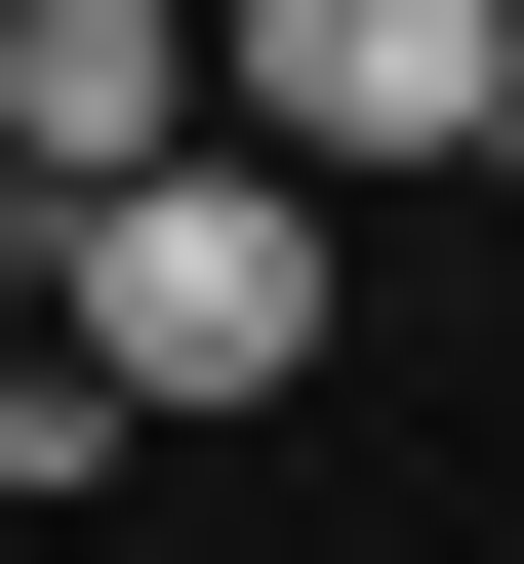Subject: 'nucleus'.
Here are the masks:
<instances>
[{
  "mask_svg": "<svg viewBox=\"0 0 524 564\" xmlns=\"http://www.w3.org/2000/svg\"><path fill=\"white\" fill-rule=\"evenodd\" d=\"M41 323H82L121 403H323V202H282V162H162V202L41 242Z\"/></svg>",
  "mask_w": 524,
  "mask_h": 564,
  "instance_id": "f257e3e1",
  "label": "nucleus"
},
{
  "mask_svg": "<svg viewBox=\"0 0 524 564\" xmlns=\"http://www.w3.org/2000/svg\"><path fill=\"white\" fill-rule=\"evenodd\" d=\"M243 162L363 202V162H524V0H243Z\"/></svg>",
  "mask_w": 524,
  "mask_h": 564,
  "instance_id": "f03ea898",
  "label": "nucleus"
},
{
  "mask_svg": "<svg viewBox=\"0 0 524 564\" xmlns=\"http://www.w3.org/2000/svg\"><path fill=\"white\" fill-rule=\"evenodd\" d=\"M202 82H243L202 0H0V202H41V242H82V202H162Z\"/></svg>",
  "mask_w": 524,
  "mask_h": 564,
  "instance_id": "7ed1b4c3",
  "label": "nucleus"
}]
</instances>
